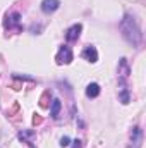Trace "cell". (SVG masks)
<instances>
[{
  "label": "cell",
  "instance_id": "277c9868",
  "mask_svg": "<svg viewBox=\"0 0 146 148\" xmlns=\"http://www.w3.org/2000/svg\"><path fill=\"white\" fill-rule=\"evenodd\" d=\"M60 7V0H43L41 2V10L45 14H52Z\"/></svg>",
  "mask_w": 146,
  "mask_h": 148
},
{
  "label": "cell",
  "instance_id": "7a4b0ae2",
  "mask_svg": "<svg viewBox=\"0 0 146 148\" xmlns=\"http://www.w3.org/2000/svg\"><path fill=\"white\" fill-rule=\"evenodd\" d=\"M5 28H9V29L16 28L17 31H21V29H23V26H21V16H19L17 12L9 14V16H7V21H5Z\"/></svg>",
  "mask_w": 146,
  "mask_h": 148
},
{
  "label": "cell",
  "instance_id": "7c38bea8",
  "mask_svg": "<svg viewBox=\"0 0 146 148\" xmlns=\"http://www.w3.org/2000/svg\"><path fill=\"white\" fill-rule=\"evenodd\" d=\"M71 145V138L69 136H64V138H60V147H69Z\"/></svg>",
  "mask_w": 146,
  "mask_h": 148
},
{
  "label": "cell",
  "instance_id": "8fae6325",
  "mask_svg": "<svg viewBox=\"0 0 146 148\" xmlns=\"http://www.w3.org/2000/svg\"><path fill=\"white\" fill-rule=\"evenodd\" d=\"M119 98H120L122 103H129V93H127V90H122L119 93Z\"/></svg>",
  "mask_w": 146,
  "mask_h": 148
},
{
  "label": "cell",
  "instance_id": "6da1fadb",
  "mask_svg": "<svg viewBox=\"0 0 146 148\" xmlns=\"http://www.w3.org/2000/svg\"><path fill=\"white\" fill-rule=\"evenodd\" d=\"M120 31H122V36L126 38V41L131 43L132 47H138L141 43V38H143L141 29H139L136 19L131 14H126L124 16L122 23H120Z\"/></svg>",
  "mask_w": 146,
  "mask_h": 148
},
{
  "label": "cell",
  "instance_id": "ba28073f",
  "mask_svg": "<svg viewBox=\"0 0 146 148\" xmlns=\"http://www.w3.org/2000/svg\"><path fill=\"white\" fill-rule=\"evenodd\" d=\"M100 95V84L98 83H89L86 88V97L88 98H96Z\"/></svg>",
  "mask_w": 146,
  "mask_h": 148
},
{
  "label": "cell",
  "instance_id": "30bf717a",
  "mask_svg": "<svg viewBox=\"0 0 146 148\" xmlns=\"http://www.w3.org/2000/svg\"><path fill=\"white\" fill-rule=\"evenodd\" d=\"M33 136H35V131H21V133H19V140L24 141V143H29V145H31L29 140H31Z\"/></svg>",
  "mask_w": 146,
  "mask_h": 148
},
{
  "label": "cell",
  "instance_id": "9c48e42d",
  "mask_svg": "<svg viewBox=\"0 0 146 148\" xmlns=\"http://www.w3.org/2000/svg\"><path fill=\"white\" fill-rule=\"evenodd\" d=\"M60 109H62L60 100H59V98H53V102H52V109H50V115H52V119H57V117H59Z\"/></svg>",
  "mask_w": 146,
  "mask_h": 148
},
{
  "label": "cell",
  "instance_id": "8992f818",
  "mask_svg": "<svg viewBox=\"0 0 146 148\" xmlns=\"http://www.w3.org/2000/svg\"><path fill=\"white\" fill-rule=\"evenodd\" d=\"M81 29H83L81 24H72V26L67 29V33H65V40H67V41H74V40H77L79 35H81Z\"/></svg>",
  "mask_w": 146,
  "mask_h": 148
},
{
  "label": "cell",
  "instance_id": "4fadbf2b",
  "mask_svg": "<svg viewBox=\"0 0 146 148\" xmlns=\"http://www.w3.org/2000/svg\"><path fill=\"white\" fill-rule=\"evenodd\" d=\"M72 143H74V147H72V148H81V141H79V140H74Z\"/></svg>",
  "mask_w": 146,
  "mask_h": 148
},
{
  "label": "cell",
  "instance_id": "3957f363",
  "mask_svg": "<svg viewBox=\"0 0 146 148\" xmlns=\"http://www.w3.org/2000/svg\"><path fill=\"white\" fill-rule=\"evenodd\" d=\"M71 60H72V50H71L67 45L60 47L59 55H57V62H59V64H69Z\"/></svg>",
  "mask_w": 146,
  "mask_h": 148
},
{
  "label": "cell",
  "instance_id": "52a82bcc",
  "mask_svg": "<svg viewBox=\"0 0 146 148\" xmlns=\"http://www.w3.org/2000/svg\"><path fill=\"white\" fill-rule=\"evenodd\" d=\"M141 138H143L141 129H139V127H132V133H131V143H132V148H138V147H139Z\"/></svg>",
  "mask_w": 146,
  "mask_h": 148
},
{
  "label": "cell",
  "instance_id": "5b68a950",
  "mask_svg": "<svg viewBox=\"0 0 146 148\" xmlns=\"http://www.w3.org/2000/svg\"><path fill=\"white\" fill-rule=\"evenodd\" d=\"M83 59H86V60H89V62H96L98 60V52H96V48L95 47H91V45H88L84 50H83Z\"/></svg>",
  "mask_w": 146,
  "mask_h": 148
}]
</instances>
